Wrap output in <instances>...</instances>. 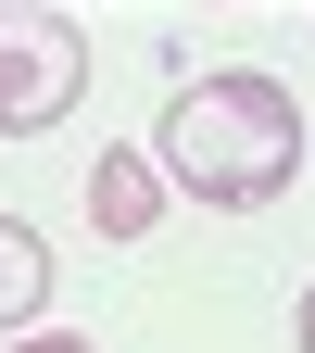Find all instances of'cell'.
I'll list each match as a JSON object with an SVG mask.
<instances>
[{
    "instance_id": "6da1fadb",
    "label": "cell",
    "mask_w": 315,
    "mask_h": 353,
    "mask_svg": "<svg viewBox=\"0 0 315 353\" xmlns=\"http://www.w3.org/2000/svg\"><path fill=\"white\" fill-rule=\"evenodd\" d=\"M152 176H176V190H190V202H214V214L278 202L290 176H303V101H290L278 76H252V63H227V76H190V88L164 101Z\"/></svg>"
},
{
    "instance_id": "7a4b0ae2",
    "label": "cell",
    "mask_w": 315,
    "mask_h": 353,
    "mask_svg": "<svg viewBox=\"0 0 315 353\" xmlns=\"http://www.w3.org/2000/svg\"><path fill=\"white\" fill-rule=\"evenodd\" d=\"M76 88H88V38H76V13L0 0V139H38Z\"/></svg>"
},
{
    "instance_id": "3957f363",
    "label": "cell",
    "mask_w": 315,
    "mask_h": 353,
    "mask_svg": "<svg viewBox=\"0 0 315 353\" xmlns=\"http://www.w3.org/2000/svg\"><path fill=\"white\" fill-rule=\"evenodd\" d=\"M152 214H164L152 152H101V164H88V228H101V240H139Z\"/></svg>"
},
{
    "instance_id": "277c9868",
    "label": "cell",
    "mask_w": 315,
    "mask_h": 353,
    "mask_svg": "<svg viewBox=\"0 0 315 353\" xmlns=\"http://www.w3.org/2000/svg\"><path fill=\"white\" fill-rule=\"evenodd\" d=\"M38 303H51V240L0 214V341H26V328H38Z\"/></svg>"
},
{
    "instance_id": "5b68a950",
    "label": "cell",
    "mask_w": 315,
    "mask_h": 353,
    "mask_svg": "<svg viewBox=\"0 0 315 353\" xmlns=\"http://www.w3.org/2000/svg\"><path fill=\"white\" fill-rule=\"evenodd\" d=\"M0 353H101V341H76V328H26V341H0Z\"/></svg>"
},
{
    "instance_id": "8992f818",
    "label": "cell",
    "mask_w": 315,
    "mask_h": 353,
    "mask_svg": "<svg viewBox=\"0 0 315 353\" xmlns=\"http://www.w3.org/2000/svg\"><path fill=\"white\" fill-rule=\"evenodd\" d=\"M303 353H315V290H303Z\"/></svg>"
}]
</instances>
